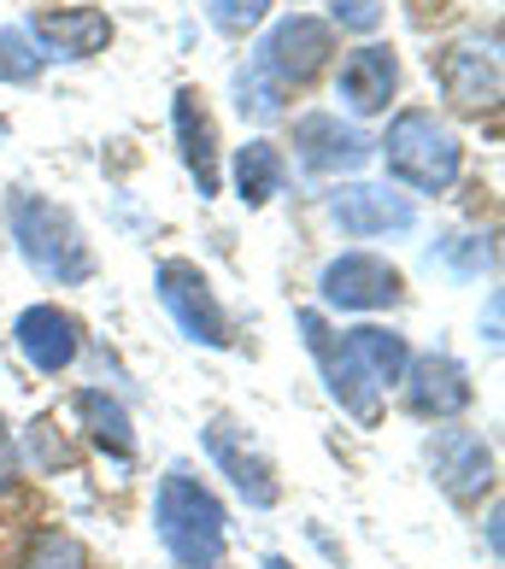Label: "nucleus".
Returning <instances> with one entry per match:
<instances>
[{
  "label": "nucleus",
  "mask_w": 505,
  "mask_h": 569,
  "mask_svg": "<svg viewBox=\"0 0 505 569\" xmlns=\"http://www.w3.org/2000/svg\"><path fill=\"white\" fill-rule=\"evenodd\" d=\"M7 229H12L18 259H24L41 282H53V288L95 282L100 264H95V247H89V236H82L71 206L36 194V188H18V194L7 200Z\"/></svg>",
  "instance_id": "obj_1"
},
{
  "label": "nucleus",
  "mask_w": 505,
  "mask_h": 569,
  "mask_svg": "<svg viewBox=\"0 0 505 569\" xmlns=\"http://www.w3.org/2000/svg\"><path fill=\"white\" fill-rule=\"evenodd\" d=\"M376 159L394 188L412 194H447L465 171V141L435 107H399L388 118V130L376 136Z\"/></svg>",
  "instance_id": "obj_2"
},
{
  "label": "nucleus",
  "mask_w": 505,
  "mask_h": 569,
  "mask_svg": "<svg viewBox=\"0 0 505 569\" xmlns=\"http://www.w3.org/2000/svg\"><path fill=\"white\" fill-rule=\"evenodd\" d=\"M154 529L165 540L182 569H218L224 563V546H229V517L218 493L206 488L195 470H165L159 476V493H154Z\"/></svg>",
  "instance_id": "obj_3"
},
{
  "label": "nucleus",
  "mask_w": 505,
  "mask_h": 569,
  "mask_svg": "<svg viewBox=\"0 0 505 569\" xmlns=\"http://www.w3.org/2000/svg\"><path fill=\"white\" fill-rule=\"evenodd\" d=\"M335 41H341V36L329 30V18L288 12V18H277V24L259 30V48H253L247 66L259 71L265 82H277L283 94H300V89H311V82L329 71Z\"/></svg>",
  "instance_id": "obj_4"
},
{
  "label": "nucleus",
  "mask_w": 505,
  "mask_h": 569,
  "mask_svg": "<svg viewBox=\"0 0 505 569\" xmlns=\"http://www.w3.org/2000/svg\"><path fill=\"white\" fill-rule=\"evenodd\" d=\"M154 293H159L165 318H171L195 347L224 352L229 341H236V329H229V311H224V300H218V288H212V277H206L195 259H159Z\"/></svg>",
  "instance_id": "obj_5"
},
{
  "label": "nucleus",
  "mask_w": 505,
  "mask_h": 569,
  "mask_svg": "<svg viewBox=\"0 0 505 569\" xmlns=\"http://www.w3.org/2000/svg\"><path fill=\"white\" fill-rule=\"evenodd\" d=\"M294 323H300V335H306V352L318 358V376H324V388H329V399L335 406H341L353 423H376V417H383V388H376V376L359 365V358H353V347L341 341V329H329L324 323V311H294Z\"/></svg>",
  "instance_id": "obj_6"
},
{
  "label": "nucleus",
  "mask_w": 505,
  "mask_h": 569,
  "mask_svg": "<svg viewBox=\"0 0 505 569\" xmlns=\"http://www.w3.org/2000/svg\"><path fill=\"white\" fill-rule=\"evenodd\" d=\"M324 212L353 241H399L417 229V200L399 194L394 182H365V177L335 182L324 194Z\"/></svg>",
  "instance_id": "obj_7"
},
{
  "label": "nucleus",
  "mask_w": 505,
  "mask_h": 569,
  "mask_svg": "<svg viewBox=\"0 0 505 569\" xmlns=\"http://www.w3.org/2000/svg\"><path fill=\"white\" fill-rule=\"evenodd\" d=\"M24 41L41 53V66H82V59H100L112 48V36H118V24H112V12L107 7H89V0H71V7H36L24 24Z\"/></svg>",
  "instance_id": "obj_8"
},
{
  "label": "nucleus",
  "mask_w": 505,
  "mask_h": 569,
  "mask_svg": "<svg viewBox=\"0 0 505 569\" xmlns=\"http://www.w3.org/2000/svg\"><path fill=\"white\" fill-rule=\"evenodd\" d=\"M399 293H406V277H399V264L383 259V252H335V259L318 270V300L324 311H359V318H370V311H388L399 306Z\"/></svg>",
  "instance_id": "obj_9"
},
{
  "label": "nucleus",
  "mask_w": 505,
  "mask_h": 569,
  "mask_svg": "<svg viewBox=\"0 0 505 569\" xmlns=\"http://www.w3.org/2000/svg\"><path fill=\"white\" fill-rule=\"evenodd\" d=\"M288 147H294V159H300L311 177H335V182L359 177L365 164L376 159V141L341 112H300L294 130H288Z\"/></svg>",
  "instance_id": "obj_10"
},
{
  "label": "nucleus",
  "mask_w": 505,
  "mask_h": 569,
  "mask_svg": "<svg viewBox=\"0 0 505 569\" xmlns=\"http://www.w3.org/2000/svg\"><path fill=\"white\" fill-rule=\"evenodd\" d=\"M429 71H435L440 100H447L458 118H482V112L499 107V53L482 48L476 36L435 48L429 53Z\"/></svg>",
  "instance_id": "obj_11"
},
{
  "label": "nucleus",
  "mask_w": 505,
  "mask_h": 569,
  "mask_svg": "<svg viewBox=\"0 0 505 569\" xmlns=\"http://www.w3.org/2000/svg\"><path fill=\"white\" fill-rule=\"evenodd\" d=\"M200 447H206V458H212L218 470L229 476V488H236L253 511H270V505L283 499L277 463L265 458V447L236 423V417H212V423L200 429Z\"/></svg>",
  "instance_id": "obj_12"
},
{
  "label": "nucleus",
  "mask_w": 505,
  "mask_h": 569,
  "mask_svg": "<svg viewBox=\"0 0 505 569\" xmlns=\"http://www.w3.org/2000/svg\"><path fill=\"white\" fill-rule=\"evenodd\" d=\"M424 463H429L435 488L453 505H476L482 493H494V476H499L494 447L471 429H435L424 440Z\"/></svg>",
  "instance_id": "obj_13"
},
{
  "label": "nucleus",
  "mask_w": 505,
  "mask_h": 569,
  "mask_svg": "<svg viewBox=\"0 0 505 569\" xmlns=\"http://www.w3.org/2000/svg\"><path fill=\"white\" fill-rule=\"evenodd\" d=\"M171 136H177V159H182L188 182L200 188V200H218L224 194V141H218V118L195 82L171 94Z\"/></svg>",
  "instance_id": "obj_14"
},
{
  "label": "nucleus",
  "mask_w": 505,
  "mask_h": 569,
  "mask_svg": "<svg viewBox=\"0 0 505 569\" xmlns=\"http://www.w3.org/2000/svg\"><path fill=\"white\" fill-rule=\"evenodd\" d=\"M399 94V48L394 41H359L341 53L335 66V100L347 107V118H383Z\"/></svg>",
  "instance_id": "obj_15"
},
{
  "label": "nucleus",
  "mask_w": 505,
  "mask_h": 569,
  "mask_svg": "<svg viewBox=\"0 0 505 569\" xmlns=\"http://www.w3.org/2000/svg\"><path fill=\"white\" fill-rule=\"evenodd\" d=\"M399 388H406V411L424 417V423H447V417L471 411V399H476L471 370L453 352H412Z\"/></svg>",
  "instance_id": "obj_16"
},
{
  "label": "nucleus",
  "mask_w": 505,
  "mask_h": 569,
  "mask_svg": "<svg viewBox=\"0 0 505 569\" xmlns=\"http://www.w3.org/2000/svg\"><path fill=\"white\" fill-rule=\"evenodd\" d=\"M12 341H18V352H24L41 376H66V370L77 365V352H82V323L71 318L66 306L36 300V306L18 311Z\"/></svg>",
  "instance_id": "obj_17"
},
{
  "label": "nucleus",
  "mask_w": 505,
  "mask_h": 569,
  "mask_svg": "<svg viewBox=\"0 0 505 569\" xmlns=\"http://www.w3.org/2000/svg\"><path fill=\"white\" fill-rule=\"evenodd\" d=\"M229 188H236V200L247 206V212H265V206L288 188V153L265 136L241 141L236 159H229Z\"/></svg>",
  "instance_id": "obj_18"
},
{
  "label": "nucleus",
  "mask_w": 505,
  "mask_h": 569,
  "mask_svg": "<svg viewBox=\"0 0 505 569\" xmlns=\"http://www.w3.org/2000/svg\"><path fill=\"white\" fill-rule=\"evenodd\" d=\"M71 417L89 429V440H95L100 452L136 458V423H130V411H123L118 393H107V388H77V393H71Z\"/></svg>",
  "instance_id": "obj_19"
},
{
  "label": "nucleus",
  "mask_w": 505,
  "mask_h": 569,
  "mask_svg": "<svg viewBox=\"0 0 505 569\" xmlns=\"http://www.w3.org/2000/svg\"><path fill=\"white\" fill-rule=\"evenodd\" d=\"M341 341L376 376V388H383V393L399 388V376H406V365H412V341L399 329H388V323H353V329H341Z\"/></svg>",
  "instance_id": "obj_20"
},
{
  "label": "nucleus",
  "mask_w": 505,
  "mask_h": 569,
  "mask_svg": "<svg viewBox=\"0 0 505 569\" xmlns=\"http://www.w3.org/2000/svg\"><path fill=\"white\" fill-rule=\"evenodd\" d=\"M200 12H206V24L229 41H247L270 24V0H200Z\"/></svg>",
  "instance_id": "obj_21"
},
{
  "label": "nucleus",
  "mask_w": 505,
  "mask_h": 569,
  "mask_svg": "<svg viewBox=\"0 0 505 569\" xmlns=\"http://www.w3.org/2000/svg\"><path fill=\"white\" fill-rule=\"evenodd\" d=\"M41 53L24 41V30H12V24H0V82L7 89H36L41 82Z\"/></svg>",
  "instance_id": "obj_22"
},
{
  "label": "nucleus",
  "mask_w": 505,
  "mask_h": 569,
  "mask_svg": "<svg viewBox=\"0 0 505 569\" xmlns=\"http://www.w3.org/2000/svg\"><path fill=\"white\" fill-rule=\"evenodd\" d=\"M283 100H288V94L277 89V82H265L253 66H241V71H236V112H241V118L270 123V118H283Z\"/></svg>",
  "instance_id": "obj_23"
},
{
  "label": "nucleus",
  "mask_w": 505,
  "mask_h": 569,
  "mask_svg": "<svg viewBox=\"0 0 505 569\" xmlns=\"http://www.w3.org/2000/svg\"><path fill=\"white\" fill-rule=\"evenodd\" d=\"M429 259L453 264L458 277H482V270H494V236H447L440 247H429Z\"/></svg>",
  "instance_id": "obj_24"
},
{
  "label": "nucleus",
  "mask_w": 505,
  "mask_h": 569,
  "mask_svg": "<svg viewBox=\"0 0 505 569\" xmlns=\"http://www.w3.org/2000/svg\"><path fill=\"white\" fill-rule=\"evenodd\" d=\"M18 569H89V558H82V546L71 535H59V529H41L30 540V552Z\"/></svg>",
  "instance_id": "obj_25"
},
{
  "label": "nucleus",
  "mask_w": 505,
  "mask_h": 569,
  "mask_svg": "<svg viewBox=\"0 0 505 569\" xmlns=\"http://www.w3.org/2000/svg\"><path fill=\"white\" fill-rule=\"evenodd\" d=\"M383 12H388V0H335L329 7V30L335 36H376L383 30Z\"/></svg>",
  "instance_id": "obj_26"
},
{
  "label": "nucleus",
  "mask_w": 505,
  "mask_h": 569,
  "mask_svg": "<svg viewBox=\"0 0 505 569\" xmlns=\"http://www.w3.org/2000/svg\"><path fill=\"white\" fill-rule=\"evenodd\" d=\"M24 476V452H18V440H12V429L0 423V493L12 488V481Z\"/></svg>",
  "instance_id": "obj_27"
},
{
  "label": "nucleus",
  "mask_w": 505,
  "mask_h": 569,
  "mask_svg": "<svg viewBox=\"0 0 505 569\" xmlns=\"http://www.w3.org/2000/svg\"><path fill=\"white\" fill-rule=\"evenodd\" d=\"M488 341H499V293H488Z\"/></svg>",
  "instance_id": "obj_28"
},
{
  "label": "nucleus",
  "mask_w": 505,
  "mask_h": 569,
  "mask_svg": "<svg viewBox=\"0 0 505 569\" xmlns=\"http://www.w3.org/2000/svg\"><path fill=\"white\" fill-rule=\"evenodd\" d=\"M488 552L499 558V511H488Z\"/></svg>",
  "instance_id": "obj_29"
},
{
  "label": "nucleus",
  "mask_w": 505,
  "mask_h": 569,
  "mask_svg": "<svg viewBox=\"0 0 505 569\" xmlns=\"http://www.w3.org/2000/svg\"><path fill=\"white\" fill-rule=\"evenodd\" d=\"M265 569H294L288 558H265Z\"/></svg>",
  "instance_id": "obj_30"
},
{
  "label": "nucleus",
  "mask_w": 505,
  "mask_h": 569,
  "mask_svg": "<svg viewBox=\"0 0 505 569\" xmlns=\"http://www.w3.org/2000/svg\"><path fill=\"white\" fill-rule=\"evenodd\" d=\"M0 136H7V118H0Z\"/></svg>",
  "instance_id": "obj_31"
}]
</instances>
